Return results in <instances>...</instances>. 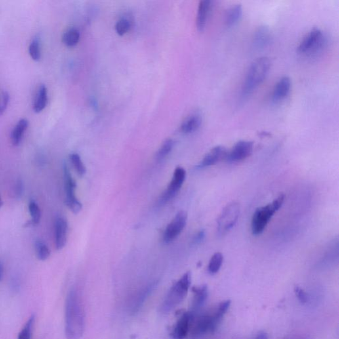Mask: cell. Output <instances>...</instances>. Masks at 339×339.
<instances>
[{
  "mask_svg": "<svg viewBox=\"0 0 339 339\" xmlns=\"http://www.w3.org/2000/svg\"><path fill=\"white\" fill-rule=\"evenodd\" d=\"M65 335L66 339H81L86 327V315L81 293L72 288L65 302Z\"/></svg>",
  "mask_w": 339,
  "mask_h": 339,
  "instance_id": "obj_1",
  "label": "cell"
},
{
  "mask_svg": "<svg viewBox=\"0 0 339 339\" xmlns=\"http://www.w3.org/2000/svg\"><path fill=\"white\" fill-rule=\"evenodd\" d=\"M191 281V273L187 272L172 285L162 303L161 306L162 313H170L182 302L188 292Z\"/></svg>",
  "mask_w": 339,
  "mask_h": 339,
  "instance_id": "obj_2",
  "label": "cell"
},
{
  "mask_svg": "<svg viewBox=\"0 0 339 339\" xmlns=\"http://www.w3.org/2000/svg\"><path fill=\"white\" fill-rule=\"evenodd\" d=\"M270 61L267 57H260L252 63L246 73L243 87V94L248 96L264 82L270 69Z\"/></svg>",
  "mask_w": 339,
  "mask_h": 339,
  "instance_id": "obj_3",
  "label": "cell"
},
{
  "mask_svg": "<svg viewBox=\"0 0 339 339\" xmlns=\"http://www.w3.org/2000/svg\"><path fill=\"white\" fill-rule=\"evenodd\" d=\"M284 199H285V195L281 193L272 203L259 208L255 211L252 218V234L254 235H260L264 231L274 215L283 205Z\"/></svg>",
  "mask_w": 339,
  "mask_h": 339,
  "instance_id": "obj_4",
  "label": "cell"
},
{
  "mask_svg": "<svg viewBox=\"0 0 339 339\" xmlns=\"http://www.w3.org/2000/svg\"><path fill=\"white\" fill-rule=\"evenodd\" d=\"M327 43L323 31L315 27L311 29L298 46L299 53L313 56L319 53L323 49Z\"/></svg>",
  "mask_w": 339,
  "mask_h": 339,
  "instance_id": "obj_5",
  "label": "cell"
},
{
  "mask_svg": "<svg viewBox=\"0 0 339 339\" xmlns=\"http://www.w3.org/2000/svg\"><path fill=\"white\" fill-rule=\"evenodd\" d=\"M239 214V204L236 202L229 204L223 209L218 220L219 235L222 236L229 232L237 222Z\"/></svg>",
  "mask_w": 339,
  "mask_h": 339,
  "instance_id": "obj_6",
  "label": "cell"
},
{
  "mask_svg": "<svg viewBox=\"0 0 339 339\" xmlns=\"http://www.w3.org/2000/svg\"><path fill=\"white\" fill-rule=\"evenodd\" d=\"M64 178L65 191H66L65 204L71 212L75 214H78L82 209V204L76 196L75 190L77 188V183L72 176L70 170L66 164H64Z\"/></svg>",
  "mask_w": 339,
  "mask_h": 339,
  "instance_id": "obj_7",
  "label": "cell"
},
{
  "mask_svg": "<svg viewBox=\"0 0 339 339\" xmlns=\"http://www.w3.org/2000/svg\"><path fill=\"white\" fill-rule=\"evenodd\" d=\"M187 220V213L180 211L174 217L173 220L166 227L163 235L164 243L168 244L174 241L180 235L186 227Z\"/></svg>",
  "mask_w": 339,
  "mask_h": 339,
  "instance_id": "obj_8",
  "label": "cell"
},
{
  "mask_svg": "<svg viewBox=\"0 0 339 339\" xmlns=\"http://www.w3.org/2000/svg\"><path fill=\"white\" fill-rule=\"evenodd\" d=\"M186 172L184 168L178 166L174 170L173 177L170 181L169 185L163 194L160 197V204H163L169 201L170 199L176 196L177 193L180 190L186 179Z\"/></svg>",
  "mask_w": 339,
  "mask_h": 339,
  "instance_id": "obj_9",
  "label": "cell"
},
{
  "mask_svg": "<svg viewBox=\"0 0 339 339\" xmlns=\"http://www.w3.org/2000/svg\"><path fill=\"white\" fill-rule=\"evenodd\" d=\"M195 319V313L187 311L182 313L172 328L171 336L173 339H184L190 330Z\"/></svg>",
  "mask_w": 339,
  "mask_h": 339,
  "instance_id": "obj_10",
  "label": "cell"
},
{
  "mask_svg": "<svg viewBox=\"0 0 339 339\" xmlns=\"http://www.w3.org/2000/svg\"><path fill=\"white\" fill-rule=\"evenodd\" d=\"M253 147L254 144L251 141H240L227 153L226 159L231 163L243 161L251 155Z\"/></svg>",
  "mask_w": 339,
  "mask_h": 339,
  "instance_id": "obj_11",
  "label": "cell"
},
{
  "mask_svg": "<svg viewBox=\"0 0 339 339\" xmlns=\"http://www.w3.org/2000/svg\"><path fill=\"white\" fill-rule=\"evenodd\" d=\"M228 151L223 146H216L213 148L209 153L206 154L202 159L197 168H203L214 166L219 162L226 159Z\"/></svg>",
  "mask_w": 339,
  "mask_h": 339,
  "instance_id": "obj_12",
  "label": "cell"
},
{
  "mask_svg": "<svg viewBox=\"0 0 339 339\" xmlns=\"http://www.w3.org/2000/svg\"><path fill=\"white\" fill-rule=\"evenodd\" d=\"M216 330L213 323L212 315H203L197 318L193 324L191 334L195 337H198L208 333L214 332Z\"/></svg>",
  "mask_w": 339,
  "mask_h": 339,
  "instance_id": "obj_13",
  "label": "cell"
},
{
  "mask_svg": "<svg viewBox=\"0 0 339 339\" xmlns=\"http://www.w3.org/2000/svg\"><path fill=\"white\" fill-rule=\"evenodd\" d=\"M155 287V283L149 284L143 288L140 291L137 292L132 298L131 302L129 304V311L131 313H136L140 310L141 307L144 304L145 300L148 298L151 293Z\"/></svg>",
  "mask_w": 339,
  "mask_h": 339,
  "instance_id": "obj_14",
  "label": "cell"
},
{
  "mask_svg": "<svg viewBox=\"0 0 339 339\" xmlns=\"http://www.w3.org/2000/svg\"><path fill=\"white\" fill-rule=\"evenodd\" d=\"M292 87L291 79L284 77L279 80L274 88L272 98L274 102H280L284 100L289 94Z\"/></svg>",
  "mask_w": 339,
  "mask_h": 339,
  "instance_id": "obj_15",
  "label": "cell"
},
{
  "mask_svg": "<svg viewBox=\"0 0 339 339\" xmlns=\"http://www.w3.org/2000/svg\"><path fill=\"white\" fill-rule=\"evenodd\" d=\"M212 7L213 2L210 0H203L199 2L197 13L196 26L197 30L200 32L205 29Z\"/></svg>",
  "mask_w": 339,
  "mask_h": 339,
  "instance_id": "obj_16",
  "label": "cell"
},
{
  "mask_svg": "<svg viewBox=\"0 0 339 339\" xmlns=\"http://www.w3.org/2000/svg\"><path fill=\"white\" fill-rule=\"evenodd\" d=\"M68 229V222L64 218H58L56 219L55 223V245L56 249H62L66 245Z\"/></svg>",
  "mask_w": 339,
  "mask_h": 339,
  "instance_id": "obj_17",
  "label": "cell"
},
{
  "mask_svg": "<svg viewBox=\"0 0 339 339\" xmlns=\"http://www.w3.org/2000/svg\"><path fill=\"white\" fill-rule=\"evenodd\" d=\"M273 36L268 27L260 26L254 32L253 43L258 48L266 47L271 43Z\"/></svg>",
  "mask_w": 339,
  "mask_h": 339,
  "instance_id": "obj_18",
  "label": "cell"
},
{
  "mask_svg": "<svg viewBox=\"0 0 339 339\" xmlns=\"http://www.w3.org/2000/svg\"><path fill=\"white\" fill-rule=\"evenodd\" d=\"M193 300L192 302V311L195 313L205 304L208 296V286L202 285L195 286L192 288Z\"/></svg>",
  "mask_w": 339,
  "mask_h": 339,
  "instance_id": "obj_19",
  "label": "cell"
},
{
  "mask_svg": "<svg viewBox=\"0 0 339 339\" xmlns=\"http://www.w3.org/2000/svg\"><path fill=\"white\" fill-rule=\"evenodd\" d=\"M201 123V115L199 113H193L182 122L180 129L184 133H191L198 129Z\"/></svg>",
  "mask_w": 339,
  "mask_h": 339,
  "instance_id": "obj_20",
  "label": "cell"
},
{
  "mask_svg": "<svg viewBox=\"0 0 339 339\" xmlns=\"http://www.w3.org/2000/svg\"><path fill=\"white\" fill-rule=\"evenodd\" d=\"M48 102L47 89L45 85L40 86L36 95L33 110L35 113H40L47 106Z\"/></svg>",
  "mask_w": 339,
  "mask_h": 339,
  "instance_id": "obj_21",
  "label": "cell"
},
{
  "mask_svg": "<svg viewBox=\"0 0 339 339\" xmlns=\"http://www.w3.org/2000/svg\"><path fill=\"white\" fill-rule=\"evenodd\" d=\"M28 126L29 122L27 119H22L18 121L12 132V142L14 146H18L20 144Z\"/></svg>",
  "mask_w": 339,
  "mask_h": 339,
  "instance_id": "obj_22",
  "label": "cell"
},
{
  "mask_svg": "<svg viewBox=\"0 0 339 339\" xmlns=\"http://www.w3.org/2000/svg\"><path fill=\"white\" fill-rule=\"evenodd\" d=\"M243 14V8L240 4L233 6L225 14V22L227 26H232L240 20Z\"/></svg>",
  "mask_w": 339,
  "mask_h": 339,
  "instance_id": "obj_23",
  "label": "cell"
},
{
  "mask_svg": "<svg viewBox=\"0 0 339 339\" xmlns=\"http://www.w3.org/2000/svg\"><path fill=\"white\" fill-rule=\"evenodd\" d=\"M231 304L230 300L224 301V302L221 303L216 312L212 315L213 323H214L215 329L216 330L219 324L222 321L223 317L226 314L227 311L230 307Z\"/></svg>",
  "mask_w": 339,
  "mask_h": 339,
  "instance_id": "obj_24",
  "label": "cell"
},
{
  "mask_svg": "<svg viewBox=\"0 0 339 339\" xmlns=\"http://www.w3.org/2000/svg\"><path fill=\"white\" fill-rule=\"evenodd\" d=\"M80 32L78 29L71 28L64 33L62 37V41L64 45L69 47H75L79 43Z\"/></svg>",
  "mask_w": 339,
  "mask_h": 339,
  "instance_id": "obj_25",
  "label": "cell"
},
{
  "mask_svg": "<svg viewBox=\"0 0 339 339\" xmlns=\"http://www.w3.org/2000/svg\"><path fill=\"white\" fill-rule=\"evenodd\" d=\"M223 262V254L221 252H216L211 258L209 265H208V272L211 275L218 273L222 266Z\"/></svg>",
  "mask_w": 339,
  "mask_h": 339,
  "instance_id": "obj_26",
  "label": "cell"
},
{
  "mask_svg": "<svg viewBox=\"0 0 339 339\" xmlns=\"http://www.w3.org/2000/svg\"><path fill=\"white\" fill-rule=\"evenodd\" d=\"M29 211L31 217V220L28 223L29 226L39 224L41 218V212L39 206L34 201H31L29 204Z\"/></svg>",
  "mask_w": 339,
  "mask_h": 339,
  "instance_id": "obj_27",
  "label": "cell"
},
{
  "mask_svg": "<svg viewBox=\"0 0 339 339\" xmlns=\"http://www.w3.org/2000/svg\"><path fill=\"white\" fill-rule=\"evenodd\" d=\"M174 141L172 140H167L164 141L161 147H160L159 151L156 155V159L158 161H161L163 160L164 158L167 157L169 153L171 152L174 147Z\"/></svg>",
  "mask_w": 339,
  "mask_h": 339,
  "instance_id": "obj_28",
  "label": "cell"
},
{
  "mask_svg": "<svg viewBox=\"0 0 339 339\" xmlns=\"http://www.w3.org/2000/svg\"><path fill=\"white\" fill-rule=\"evenodd\" d=\"M29 53L33 60L39 61L41 59V43L39 38L36 37L31 41L29 47Z\"/></svg>",
  "mask_w": 339,
  "mask_h": 339,
  "instance_id": "obj_29",
  "label": "cell"
},
{
  "mask_svg": "<svg viewBox=\"0 0 339 339\" xmlns=\"http://www.w3.org/2000/svg\"><path fill=\"white\" fill-rule=\"evenodd\" d=\"M70 159L76 171L80 176H84L86 173V168L82 162L81 157L77 153L71 154Z\"/></svg>",
  "mask_w": 339,
  "mask_h": 339,
  "instance_id": "obj_30",
  "label": "cell"
},
{
  "mask_svg": "<svg viewBox=\"0 0 339 339\" xmlns=\"http://www.w3.org/2000/svg\"><path fill=\"white\" fill-rule=\"evenodd\" d=\"M35 249L37 258L40 260H45L49 257L50 251L47 245L43 241L37 240L35 243Z\"/></svg>",
  "mask_w": 339,
  "mask_h": 339,
  "instance_id": "obj_31",
  "label": "cell"
},
{
  "mask_svg": "<svg viewBox=\"0 0 339 339\" xmlns=\"http://www.w3.org/2000/svg\"><path fill=\"white\" fill-rule=\"evenodd\" d=\"M35 317L34 315H31L28 321L25 323L24 328L19 334L18 339H31L32 335V330L34 325Z\"/></svg>",
  "mask_w": 339,
  "mask_h": 339,
  "instance_id": "obj_32",
  "label": "cell"
},
{
  "mask_svg": "<svg viewBox=\"0 0 339 339\" xmlns=\"http://www.w3.org/2000/svg\"><path fill=\"white\" fill-rule=\"evenodd\" d=\"M130 23L127 19L123 18L118 21L115 25V30L119 35H123L129 31Z\"/></svg>",
  "mask_w": 339,
  "mask_h": 339,
  "instance_id": "obj_33",
  "label": "cell"
},
{
  "mask_svg": "<svg viewBox=\"0 0 339 339\" xmlns=\"http://www.w3.org/2000/svg\"><path fill=\"white\" fill-rule=\"evenodd\" d=\"M10 101V94L8 92H0V115L3 114L7 109Z\"/></svg>",
  "mask_w": 339,
  "mask_h": 339,
  "instance_id": "obj_34",
  "label": "cell"
},
{
  "mask_svg": "<svg viewBox=\"0 0 339 339\" xmlns=\"http://www.w3.org/2000/svg\"><path fill=\"white\" fill-rule=\"evenodd\" d=\"M295 294L298 300L303 304H306L308 302L309 297L307 296V293L304 291L302 288L299 286H296L294 289Z\"/></svg>",
  "mask_w": 339,
  "mask_h": 339,
  "instance_id": "obj_35",
  "label": "cell"
},
{
  "mask_svg": "<svg viewBox=\"0 0 339 339\" xmlns=\"http://www.w3.org/2000/svg\"><path fill=\"white\" fill-rule=\"evenodd\" d=\"M206 237V232L205 231L201 230L199 232L197 233L196 235L193 237L192 243L193 245H197L201 243V242L204 241V239H205Z\"/></svg>",
  "mask_w": 339,
  "mask_h": 339,
  "instance_id": "obj_36",
  "label": "cell"
},
{
  "mask_svg": "<svg viewBox=\"0 0 339 339\" xmlns=\"http://www.w3.org/2000/svg\"><path fill=\"white\" fill-rule=\"evenodd\" d=\"M23 193H24V184L22 180H18L16 187V196L20 198L22 196Z\"/></svg>",
  "mask_w": 339,
  "mask_h": 339,
  "instance_id": "obj_37",
  "label": "cell"
},
{
  "mask_svg": "<svg viewBox=\"0 0 339 339\" xmlns=\"http://www.w3.org/2000/svg\"><path fill=\"white\" fill-rule=\"evenodd\" d=\"M254 339H268V336L266 332L262 331L258 332L257 335Z\"/></svg>",
  "mask_w": 339,
  "mask_h": 339,
  "instance_id": "obj_38",
  "label": "cell"
},
{
  "mask_svg": "<svg viewBox=\"0 0 339 339\" xmlns=\"http://www.w3.org/2000/svg\"><path fill=\"white\" fill-rule=\"evenodd\" d=\"M4 278V265L2 261L0 260V282H2Z\"/></svg>",
  "mask_w": 339,
  "mask_h": 339,
  "instance_id": "obj_39",
  "label": "cell"
},
{
  "mask_svg": "<svg viewBox=\"0 0 339 339\" xmlns=\"http://www.w3.org/2000/svg\"><path fill=\"white\" fill-rule=\"evenodd\" d=\"M3 201H2V199H1V197H0V208L2 207V206H3Z\"/></svg>",
  "mask_w": 339,
  "mask_h": 339,
  "instance_id": "obj_40",
  "label": "cell"
}]
</instances>
